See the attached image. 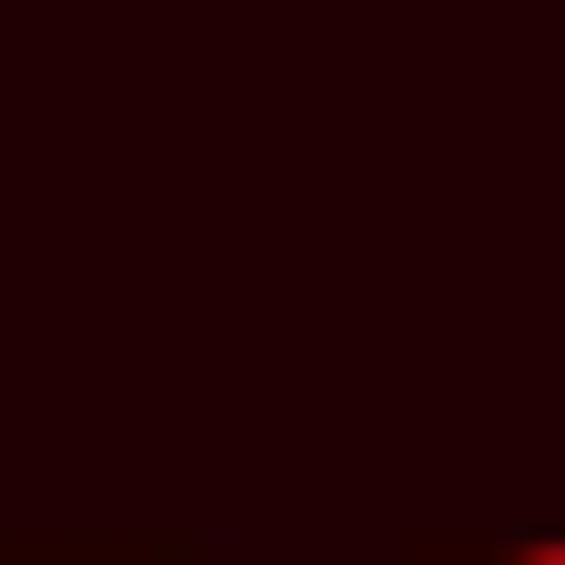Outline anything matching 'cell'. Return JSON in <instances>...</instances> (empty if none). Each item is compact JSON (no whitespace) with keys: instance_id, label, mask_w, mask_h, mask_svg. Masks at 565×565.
Segmentation results:
<instances>
[{"instance_id":"6da1fadb","label":"cell","mask_w":565,"mask_h":565,"mask_svg":"<svg viewBox=\"0 0 565 565\" xmlns=\"http://www.w3.org/2000/svg\"><path fill=\"white\" fill-rule=\"evenodd\" d=\"M415 565H565V546H415Z\"/></svg>"}]
</instances>
